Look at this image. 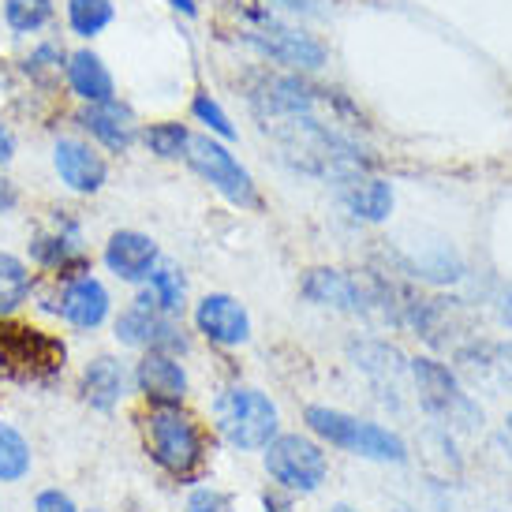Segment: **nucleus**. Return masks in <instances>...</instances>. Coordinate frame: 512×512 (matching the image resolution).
Wrapping results in <instances>:
<instances>
[{
  "mask_svg": "<svg viewBox=\"0 0 512 512\" xmlns=\"http://www.w3.org/2000/svg\"><path fill=\"white\" fill-rule=\"evenodd\" d=\"M307 427L344 453L367 456L378 464H404L408 460V445L400 434L378 427V423H367V419H356V415H344L337 408H318V404L307 408Z\"/></svg>",
  "mask_w": 512,
  "mask_h": 512,
  "instance_id": "nucleus-1",
  "label": "nucleus"
},
{
  "mask_svg": "<svg viewBox=\"0 0 512 512\" xmlns=\"http://www.w3.org/2000/svg\"><path fill=\"white\" fill-rule=\"evenodd\" d=\"M415 378V389H419V404L427 408L438 423L453 430H479L483 427V408L460 389L456 374L438 359L419 356L408 363Z\"/></svg>",
  "mask_w": 512,
  "mask_h": 512,
  "instance_id": "nucleus-2",
  "label": "nucleus"
},
{
  "mask_svg": "<svg viewBox=\"0 0 512 512\" xmlns=\"http://www.w3.org/2000/svg\"><path fill=\"white\" fill-rule=\"evenodd\" d=\"M217 430L228 438V445L236 449H266L273 438H277V408L266 393L258 389H247V385H236L217 397Z\"/></svg>",
  "mask_w": 512,
  "mask_h": 512,
  "instance_id": "nucleus-3",
  "label": "nucleus"
},
{
  "mask_svg": "<svg viewBox=\"0 0 512 512\" xmlns=\"http://www.w3.org/2000/svg\"><path fill=\"white\" fill-rule=\"evenodd\" d=\"M146 441H150V456L176 479H184L199 468L202 434L195 427V419L180 408H154L146 419Z\"/></svg>",
  "mask_w": 512,
  "mask_h": 512,
  "instance_id": "nucleus-4",
  "label": "nucleus"
},
{
  "mask_svg": "<svg viewBox=\"0 0 512 512\" xmlns=\"http://www.w3.org/2000/svg\"><path fill=\"white\" fill-rule=\"evenodd\" d=\"M247 19H251L255 27L243 30V42L255 45L258 53H266V57L277 60V64H288V68H299V72H314V68L326 64V45L314 42L311 34L277 23V19L266 15L262 8H247Z\"/></svg>",
  "mask_w": 512,
  "mask_h": 512,
  "instance_id": "nucleus-5",
  "label": "nucleus"
},
{
  "mask_svg": "<svg viewBox=\"0 0 512 512\" xmlns=\"http://www.w3.org/2000/svg\"><path fill=\"white\" fill-rule=\"evenodd\" d=\"M184 157H187V165L199 172L206 184H214L232 206H243V210H255L258 206V191H255L251 172L243 169L240 161L228 154L221 143L206 139V135H191Z\"/></svg>",
  "mask_w": 512,
  "mask_h": 512,
  "instance_id": "nucleus-6",
  "label": "nucleus"
},
{
  "mask_svg": "<svg viewBox=\"0 0 512 512\" xmlns=\"http://www.w3.org/2000/svg\"><path fill=\"white\" fill-rule=\"evenodd\" d=\"M266 471L288 490L299 494H314L318 486L326 483V453L322 445L303 434H281L266 445Z\"/></svg>",
  "mask_w": 512,
  "mask_h": 512,
  "instance_id": "nucleus-7",
  "label": "nucleus"
},
{
  "mask_svg": "<svg viewBox=\"0 0 512 512\" xmlns=\"http://www.w3.org/2000/svg\"><path fill=\"white\" fill-rule=\"evenodd\" d=\"M0 363L19 378H49L64 367V344L30 326H0Z\"/></svg>",
  "mask_w": 512,
  "mask_h": 512,
  "instance_id": "nucleus-8",
  "label": "nucleus"
},
{
  "mask_svg": "<svg viewBox=\"0 0 512 512\" xmlns=\"http://www.w3.org/2000/svg\"><path fill=\"white\" fill-rule=\"evenodd\" d=\"M116 337L131 348H146V352H184V329L176 326V318L157 307L150 292L135 299V307L120 314L116 322Z\"/></svg>",
  "mask_w": 512,
  "mask_h": 512,
  "instance_id": "nucleus-9",
  "label": "nucleus"
},
{
  "mask_svg": "<svg viewBox=\"0 0 512 512\" xmlns=\"http://www.w3.org/2000/svg\"><path fill=\"white\" fill-rule=\"evenodd\" d=\"M303 296L318 303V307L348 314H363L370 311V303H378L374 292H367L352 273L344 270H311L303 277Z\"/></svg>",
  "mask_w": 512,
  "mask_h": 512,
  "instance_id": "nucleus-10",
  "label": "nucleus"
},
{
  "mask_svg": "<svg viewBox=\"0 0 512 512\" xmlns=\"http://www.w3.org/2000/svg\"><path fill=\"white\" fill-rule=\"evenodd\" d=\"M195 326H199V333H206L210 341L225 344V348L243 344L251 337V318L243 311V303L232 296H221V292L202 299L199 311H195Z\"/></svg>",
  "mask_w": 512,
  "mask_h": 512,
  "instance_id": "nucleus-11",
  "label": "nucleus"
},
{
  "mask_svg": "<svg viewBox=\"0 0 512 512\" xmlns=\"http://www.w3.org/2000/svg\"><path fill=\"white\" fill-rule=\"evenodd\" d=\"M135 378H139V389L146 393V400H154L157 408H180V400L187 393L184 367L169 352H146Z\"/></svg>",
  "mask_w": 512,
  "mask_h": 512,
  "instance_id": "nucleus-12",
  "label": "nucleus"
},
{
  "mask_svg": "<svg viewBox=\"0 0 512 512\" xmlns=\"http://www.w3.org/2000/svg\"><path fill=\"white\" fill-rule=\"evenodd\" d=\"M105 266L120 281H146L157 266V243L143 232H116L105 247Z\"/></svg>",
  "mask_w": 512,
  "mask_h": 512,
  "instance_id": "nucleus-13",
  "label": "nucleus"
},
{
  "mask_svg": "<svg viewBox=\"0 0 512 512\" xmlns=\"http://www.w3.org/2000/svg\"><path fill=\"white\" fill-rule=\"evenodd\" d=\"M53 161H57L60 180L72 187V191L90 195V191H98L105 184V161L86 143H79V139H60Z\"/></svg>",
  "mask_w": 512,
  "mask_h": 512,
  "instance_id": "nucleus-14",
  "label": "nucleus"
},
{
  "mask_svg": "<svg viewBox=\"0 0 512 512\" xmlns=\"http://www.w3.org/2000/svg\"><path fill=\"white\" fill-rule=\"evenodd\" d=\"M341 191V202L348 206V214L359 217V221H385V217L393 214V187L385 184V180H374V176H348L337 184Z\"/></svg>",
  "mask_w": 512,
  "mask_h": 512,
  "instance_id": "nucleus-15",
  "label": "nucleus"
},
{
  "mask_svg": "<svg viewBox=\"0 0 512 512\" xmlns=\"http://www.w3.org/2000/svg\"><path fill=\"white\" fill-rule=\"evenodd\" d=\"M72 326L79 329H94L105 322L109 314V292L101 288V281L94 277H75L72 285L60 292V307H57Z\"/></svg>",
  "mask_w": 512,
  "mask_h": 512,
  "instance_id": "nucleus-16",
  "label": "nucleus"
},
{
  "mask_svg": "<svg viewBox=\"0 0 512 512\" xmlns=\"http://www.w3.org/2000/svg\"><path fill=\"white\" fill-rule=\"evenodd\" d=\"M352 356H356L359 370L382 389L385 400L393 397V393H400V382H404V374H408V363H404V356H400L397 348L378 344V341H363V344H352Z\"/></svg>",
  "mask_w": 512,
  "mask_h": 512,
  "instance_id": "nucleus-17",
  "label": "nucleus"
},
{
  "mask_svg": "<svg viewBox=\"0 0 512 512\" xmlns=\"http://www.w3.org/2000/svg\"><path fill=\"white\" fill-rule=\"evenodd\" d=\"M83 128L90 135H98L109 150H128L131 139H135V113L120 101H101V105H90L83 116Z\"/></svg>",
  "mask_w": 512,
  "mask_h": 512,
  "instance_id": "nucleus-18",
  "label": "nucleus"
},
{
  "mask_svg": "<svg viewBox=\"0 0 512 512\" xmlns=\"http://www.w3.org/2000/svg\"><path fill=\"white\" fill-rule=\"evenodd\" d=\"M83 397L101 412L120 404V397H124V367L109 356H98L83 374Z\"/></svg>",
  "mask_w": 512,
  "mask_h": 512,
  "instance_id": "nucleus-19",
  "label": "nucleus"
},
{
  "mask_svg": "<svg viewBox=\"0 0 512 512\" xmlns=\"http://www.w3.org/2000/svg\"><path fill=\"white\" fill-rule=\"evenodd\" d=\"M68 79H72L75 94L86 98L90 105L113 101V75L105 72V64L94 53H75L72 64H68Z\"/></svg>",
  "mask_w": 512,
  "mask_h": 512,
  "instance_id": "nucleus-20",
  "label": "nucleus"
},
{
  "mask_svg": "<svg viewBox=\"0 0 512 512\" xmlns=\"http://www.w3.org/2000/svg\"><path fill=\"white\" fill-rule=\"evenodd\" d=\"M30 255L38 258L42 266H49V270H86V258L83 251H79V236H75V228L68 232V236H38V240L30 243Z\"/></svg>",
  "mask_w": 512,
  "mask_h": 512,
  "instance_id": "nucleus-21",
  "label": "nucleus"
},
{
  "mask_svg": "<svg viewBox=\"0 0 512 512\" xmlns=\"http://www.w3.org/2000/svg\"><path fill=\"white\" fill-rule=\"evenodd\" d=\"M30 471V445L8 423H0V483H19Z\"/></svg>",
  "mask_w": 512,
  "mask_h": 512,
  "instance_id": "nucleus-22",
  "label": "nucleus"
},
{
  "mask_svg": "<svg viewBox=\"0 0 512 512\" xmlns=\"http://www.w3.org/2000/svg\"><path fill=\"white\" fill-rule=\"evenodd\" d=\"M30 296V270L15 255H0V314H12Z\"/></svg>",
  "mask_w": 512,
  "mask_h": 512,
  "instance_id": "nucleus-23",
  "label": "nucleus"
},
{
  "mask_svg": "<svg viewBox=\"0 0 512 512\" xmlns=\"http://www.w3.org/2000/svg\"><path fill=\"white\" fill-rule=\"evenodd\" d=\"M150 299H154L157 307L165 314H180L184 311V273L176 270V266H157L150 273Z\"/></svg>",
  "mask_w": 512,
  "mask_h": 512,
  "instance_id": "nucleus-24",
  "label": "nucleus"
},
{
  "mask_svg": "<svg viewBox=\"0 0 512 512\" xmlns=\"http://www.w3.org/2000/svg\"><path fill=\"white\" fill-rule=\"evenodd\" d=\"M68 19H72L75 34L90 38V34H98V30L113 23V4L109 0H72L68 4Z\"/></svg>",
  "mask_w": 512,
  "mask_h": 512,
  "instance_id": "nucleus-25",
  "label": "nucleus"
},
{
  "mask_svg": "<svg viewBox=\"0 0 512 512\" xmlns=\"http://www.w3.org/2000/svg\"><path fill=\"white\" fill-rule=\"evenodd\" d=\"M49 15H53V0H8V4H4V19H8V27L19 30V34H30V30L45 27Z\"/></svg>",
  "mask_w": 512,
  "mask_h": 512,
  "instance_id": "nucleus-26",
  "label": "nucleus"
},
{
  "mask_svg": "<svg viewBox=\"0 0 512 512\" xmlns=\"http://www.w3.org/2000/svg\"><path fill=\"white\" fill-rule=\"evenodd\" d=\"M460 359H479L483 363V374H498L501 385L512 389V341L509 344H479V348H464Z\"/></svg>",
  "mask_w": 512,
  "mask_h": 512,
  "instance_id": "nucleus-27",
  "label": "nucleus"
},
{
  "mask_svg": "<svg viewBox=\"0 0 512 512\" xmlns=\"http://www.w3.org/2000/svg\"><path fill=\"white\" fill-rule=\"evenodd\" d=\"M187 139H191V131L184 124H154L146 131V143H150V150L157 157H184Z\"/></svg>",
  "mask_w": 512,
  "mask_h": 512,
  "instance_id": "nucleus-28",
  "label": "nucleus"
},
{
  "mask_svg": "<svg viewBox=\"0 0 512 512\" xmlns=\"http://www.w3.org/2000/svg\"><path fill=\"white\" fill-rule=\"evenodd\" d=\"M191 109H195V116H199L202 124H206V128L214 131V135H221V139H236V128H232V120H228V113L221 109V105H217L214 98H210V94H199Z\"/></svg>",
  "mask_w": 512,
  "mask_h": 512,
  "instance_id": "nucleus-29",
  "label": "nucleus"
},
{
  "mask_svg": "<svg viewBox=\"0 0 512 512\" xmlns=\"http://www.w3.org/2000/svg\"><path fill=\"white\" fill-rule=\"evenodd\" d=\"M187 512H236V501L214 486H202L187 498Z\"/></svg>",
  "mask_w": 512,
  "mask_h": 512,
  "instance_id": "nucleus-30",
  "label": "nucleus"
},
{
  "mask_svg": "<svg viewBox=\"0 0 512 512\" xmlns=\"http://www.w3.org/2000/svg\"><path fill=\"white\" fill-rule=\"evenodd\" d=\"M270 4L285 8V12H296V15H311V19L329 15V8H333V0H270Z\"/></svg>",
  "mask_w": 512,
  "mask_h": 512,
  "instance_id": "nucleus-31",
  "label": "nucleus"
},
{
  "mask_svg": "<svg viewBox=\"0 0 512 512\" xmlns=\"http://www.w3.org/2000/svg\"><path fill=\"white\" fill-rule=\"evenodd\" d=\"M34 512H75V501L60 490H42L34 501Z\"/></svg>",
  "mask_w": 512,
  "mask_h": 512,
  "instance_id": "nucleus-32",
  "label": "nucleus"
},
{
  "mask_svg": "<svg viewBox=\"0 0 512 512\" xmlns=\"http://www.w3.org/2000/svg\"><path fill=\"white\" fill-rule=\"evenodd\" d=\"M498 318H501V326L512 329V285L498 296Z\"/></svg>",
  "mask_w": 512,
  "mask_h": 512,
  "instance_id": "nucleus-33",
  "label": "nucleus"
},
{
  "mask_svg": "<svg viewBox=\"0 0 512 512\" xmlns=\"http://www.w3.org/2000/svg\"><path fill=\"white\" fill-rule=\"evenodd\" d=\"M15 206V187H12V180H4V176H0V214H4V210H12Z\"/></svg>",
  "mask_w": 512,
  "mask_h": 512,
  "instance_id": "nucleus-34",
  "label": "nucleus"
},
{
  "mask_svg": "<svg viewBox=\"0 0 512 512\" xmlns=\"http://www.w3.org/2000/svg\"><path fill=\"white\" fill-rule=\"evenodd\" d=\"M12 157H15V139L4 128H0V165H8Z\"/></svg>",
  "mask_w": 512,
  "mask_h": 512,
  "instance_id": "nucleus-35",
  "label": "nucleus"
},
{
  "mask_svg": "<svg viewBox=\"0 0 512 512\" xmlns=\"http://www.w3.org/2000/svg\"><path fill=\"white\" fill-rule=\"evenodd\" d=\"M172 4H176V8H184L187 15H195V4H191V0H172Z\"/></svg>",
  "mask_w": 512,
  "mask_h": 512,
  "instance_id": "nucleus-36",
  "label": "nucleus"
},
{
  "mask_svg": "<svg viewBox=\"0 0 512 512\" xmlns=\"http://www.w3.org/2000/svg\"><path fill=\"white\" fill-rule=\"evenodd\" d=\"M266 512H281V509H277V501H270V498H266Z\"/></svg>",
  "mask_w": 512,
  "mask_h": 512,
  "instance_id": "nucleus-37",
  "label": "nucleus"
},
{
  "mask_svg": "<svg viewBox=\"0 0 512 512\" xmlns=\"http://www.w3.org/2000/svg\"><path fill=\"white\" fill-rule=\"evenodd\" d=\"M333 512H356V509H348V505H337V509H333Z\"/></svg>",
  "mask_w": 512,
  "mask_h": 512,
  "instance_id": "nucleus-38",
  "label": "nucleus"
},
{
  "mask_svg": "<svg viewBox=\"0 0 512 512\" xmlns=\"http://www.w3.org/2000/svg\"><path fill=\"white\" fill-rule=\"evenodd\" d=\"M505 430H509V434H512V415H509V419H505Z\"/></svg>",
  "mask_w": 512,
  "mask_h": 512,
  "instance_id": "nucleus-39",
  "label": "nucleus"
}]
</instances>
